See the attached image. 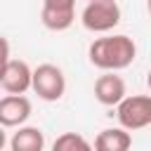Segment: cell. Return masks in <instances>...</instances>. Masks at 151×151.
<instances>
[{
	"mask_svg": "<svg viewBox=\"0 0 151 151\" xmlns=\"http://www.w3.org/2000/svg\"><path fill=\"white\" fill-rule=\"evenodd\" d=\"M73 19H76V12H66V9H47V7H42V14H40L42 26L50 28V31H66V28H71Z\"/></svg>",
	"mask_w": 151,
	"mask_h": 151,
	"instance_id": "10",
	"label": "cell"
},
{
	"mask_svg": "<svg viewBox=\"0 0 151 151\" xmlns=\"http://www.w3.org/2000/svg\"><path fill=\"white\" fill-rule=\"evenodd\" d=\"M0 85L9 94H24L33 87V68L24 59H9L7 64H2Z\"/></svg>",
	"mask_w": 151,
	"mask_h": 151,
	"instance_id": "5",
	"label": "cell"
},
{
	"mask_svg": "<svg viewBox=\"0 0 151 151\" xmlns=\"http://www.w3.org/2000/svg\"><path fill=\"white\" fill-rule=\"evenodd\" d=\"M52 149H54V151H90L92 144H90L83 134H78V132H61V134L54 139Z\"/></svg>",
	"mask_w": 151,
	"mask_h": 151,
	"instance_id": "11",
	"label": "cell"
},
{
	"mask_svg": "<svg viewBox=\"0 0 151 151\" xmlns=\"http://www.w3.org/2000/svg\"><path fill=\"white\" fill-rule=\"evenodd\" d=\"M80 21L92 33H106L120 24V5L116 0H90L80 14Z\"/></svg>",
	"mask_w": 151,
	"mask_h": 151,
	"instance_id": "2",
	"label": "cell"
},
{
	"mask_svg": "<svg viewBox=\"0 0 151 151\" xmlns=\"http://www.w3.org/2000/svg\"><path fill=\"white\" fill-rule=\"evenodd\" d=\"M42 7H47V9H66V12H76V0H42Z\"/></svg>",
	"mask_w": 151,
	"mask_h": 151,
	"instance_id": "12",
	"label": "cell"
},
{
	"mask_svg": "<svg viewBox=\"0 0 151 151\" xmlns=\"http://www.w3.org/2000/svg\"><path fill=\"white\" fill-rule=\"evenodd\" d=\"M130 146H132V137H130V130H125L123 125L106 127L94 139V149L99 151H127Z\"/></svg>",
	"mask_w": 151,
	"mask_h": 151,
	"instance_id": "9",
	"label": "cell"
},
{
	"mask_svg": "<svg viewBox=\"0 0 151 151\" xmlns=\"http://www.w3.org/2000/svg\"><path fill=\"white\" fill-rule=\"evenodd\" d=\"M125 97H127L125 80L120 76H116V71H106L104 76H99L94 80V99L99 104H104V106H118Z\"/></svg>",
	"mask_w": 151,
	"mask_h": 151,
	"instance_id": "7",
	"label": "cell"
},
{
	"mask_svg": "<svg viewBox=\"0 0 151 151\" xmlns=\"http://www.w3.org/2000/svg\"><path fill=\"white\" fill-rule=\"evenodd\" d=\"M87 2H90V0H87Z\"/></svg>",
	"mask_w": 151,
	"mask_h": 151,
	"instance_id": "15",
	"label": "cell"
},
{
	"mask_svg": "<svg viewBox=\"0 0 151 151\" xmlns=\"http://www.w3.org/2000/svg\"><path fill=\"white\" fill-rule=\"evenodd\" d=\"M146 9H149V14H151V0H146Z\"/></svg>",
	"mask_w": 151,
	"mask_h": 151,
	"instance_id": "14",
	"label": "cell"
},
{
	"mask_svg": "<svg viewBox=\"0 0 151 151\" xmlns=\"http://www.w3.org/2000/svg\"><path fill=\"white\" fill-rule=\"evenodd\" d=\"M33 106L31 99L24 94H5L0 99V125L2 127H19L28 120Z\"/></svg>",
	"mask_w": 151,
	"mask_h": 151,
	"instance_id": "6",
	"label": "cell"
},
{
	"mask_svg": "<svg viewBox=\"0 0 151 151\" xmlns=\"http://www.w3.org/2000/svg\"><path fill=\"white\" fill-rule=\"evenodd\" d=\"M146 85H149V90H151V68H149V73H146Z\"/></svg>",
	"mask_w": 151,
	"mask_h": 151,
	"instance_id": "13",
	"label": "cell"
},
{
	"mask_svg": "<svg viewBox=\"0 0 151 151\" xmlns=\"http://www.w3.org/2000/svg\"><path fill=\"white\" fill-rule=\"evenodd\" d=\"M42 101H59L66 92V78L64 71L54 64H40L33 68V87H31Z\"/></svg>",
	"mask_w": 151,
	"mask_h": 151,
	"instance_id": "4",
	"label": "cell"
},
{
	"mask_svg": "<svg viewBox=\"0 0 151 151\" xmlns=\"http://www.w3.org/2000/svg\"><path fill=\"white\" fill-rule=\"evenodd\" d=\"M12 151H42L45 149V134L40 127L33 125H19V130L9 139Z\"/></svg>",
	"mask_w": 151,
	"mask_h": 151,
	"instance_id": "8",
	"label": "cell"
},
{
	"mask_svg": "<svg viewBox=\"0 0 151 151\" xmlns=\"http://www.w3.org/2000/svg\"><path fill=\"white\" fill-rule=\"evenodd\" d=\"M116 118L125 130H142L151 125V94H127L116 106Z\"/></svg>",
	"mask_w": 151,
	"mask_h": 151,
	"instance_id": "3",
	"label": "cell"
},
{
	"mask_svg": "<svg viewBox=\"0 0 151 151\" xmlns=\"http://www.w3.org/2000/svg\"><path fill=\"white\" fill-rule=\"evenodd\" d=\"M90 61L101 71H120L127 68L137 57V45L130 35H106L97 38L87 50Z\"/></svg>",
	"mask_w": 151,
	"mask_h": 151,
	"instance_id": "1",
	"label": "cell"
}]
</instances>
